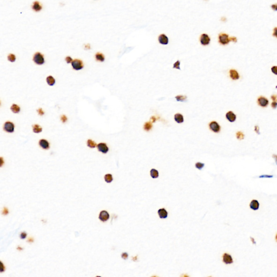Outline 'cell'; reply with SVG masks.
Wrapping results in <instances>:
<instances>
[{
  "label": "cell",
  "instance_id": "cell-1",
  "mask_svg": "<svg viewBox=\"0 0 277 277\" xmlns=\"http://www.w3.org/2000/svg\"><path fill=\"white\" fill-rule=\"evenodd\" d=\"M33 60L37 65H42L45 62L44 56L40 52H37L34 55Z\"/></svg>",
  "mask_w": 277,
  "mask_h": 277
},
{
  "label": "cell",
  "instance_id": "cell-2",
  "mask_svg": "<svg viewBox=\"0 0 277 277\" xmlns=\"http://www.w3.org/2000/svg\"><path fill=\"white\" fill-rule=\"evenodd\" d=\"M218 41L220 44L224 46L228 45L229 42H231L228 35L224 33L219 34Z\"/></svg>",
  "mask_w": 277,
  "mask_h": 277
},
{
  "label": "cell",
  "instance_id": "cell-3",
  "mask_svg": "<svg viewBox=\"0 0 277 277\" xmlns=\"http://www.w3.org/2000/svg\"><path fill=\"white\" fill-rule=\"evenodd\" d=\"M72 66L75 71H80L84 67L83 62L82 60L79 59H75L72 61Z\"/></svg>",
  "mask_w": 277,
  "mask_h": 277
},
{
  "label": "cell",
  "instance_id": "cell-4",
  "mask_svg": "<svg viewBox=\"0 0 277 277\" xmlns=\"http://www.w3.org/2000/svg\"><path fill=\"white\" fill-rule=\"evenodd\" d=\"M3 129L7 133H13L15 130V125L12 122L7 121L4 124Z\"/></svg>",
  "mask_w": 277,
  "mask_h": 277
},
{
  "label": "cell",
  "instance_id": "cell-5",
  "mask_svg": "<svg viewBox=\"0 0 277 277\" xmlns=\"http://www.w3.org/2000/svg\"><path fill=\"white\" fill-rule=\"evenodd\" d=\"M200 43L203 46H207L211 42V38L207 34H202L200 36Z\"/></svg>",
  "mask_w": 277,
  "mask_h": 277
},
{
  "label": "cell",
  "instance_id": "cell-6",
  "mask_svg": "<svg viewBox=\"0 0 277 277\" xmlns=\"http://www.w3.org/2000/svg\"><path fill=\"white\" fill-rule=\"evenodd\" d=\"M98 150L99 151H100L103 154H106L109 151V148L107 146L106 143L101 142L97 145Z\"/></svg>",
  "mask_w": 277,
  "mask_h": 277
},
{
  "label": "cell",
  "instance_id": "cell-7",
  "mask_svg": "<svg viewBox=\"0 0 277 277\" xmlns=\"http://www.w3.org/2000/svg\"><path fill=\"white\" fill-rule=\"evenodd\" d=\"M209 127L210 129L214 133H219L221 129L220 125L216 121H212L211 123H209Z\"/></svg>",
  "mask_w": 277,
  "mask_h": 277
},
{
  "label": "cell",
  "instance_id": "cell-8",
  "mask_svg": "<svg viewBox=\"0 0 277 277\" xmlns=\"http://www.w3.org/2000/svg\"><path fill=\"white\" fill-rule=\"evenodd\" d=\"M109 214L106 211H102L99 214V219L102 222H106L109 219Z\"/></svg>",
  "mask_w": 277,
  "mask_h": 277
},
{
  "label": "cell",
  "instance_id": "cell-9",
  "mask_svg": "<svg viewBox=\"0 0 277 277\" xmlns=\"http://www.w3.org/2000/svg\"><path fill=\"white\" fill-rule=\"evenodd\" d=\"M39 144L40 146L43 150H48L50 148V144H49V142L48 140L44 139L40 140Z\"/></svg>",
  "mask_w": 277,
  "mask_h": 277
},
{
  "label": "cell",
  "instance_id": "cell-10",
  "mask_svg": "<svg viewBox=\"0 0 277 277\" xmlns=\"http://www.w3.org/2000/svg\"><path fill=\"white\" fill-rule=\"evenodd\" d=\"M258 103L262 107H266L269 103V101L266 98L263 97H259L258 99Z\"/></svg>",
  "mask_w": 277,
  "mask_h": 277
},
{
  "label": "cell",
  "instance_id": "cell-11",
  "mask_svg": "<svg viewBox=\"0 0 277 277\" xmlns=\"http://www.w3.org/2000/svg\"><path fill=\"white\" fill-rule=\"evenodd\" d=\"M158 41L160 44L164 45H167L169 42L168 37L164 34L160 35L158 37Z\"/></svg>",
  "mask_w": 277,
  "mask_h": 277
},
{
  "label": "cell",
  "instance_id": "cell-12",
  "mask_svg": "<svg viewBox=\"0 0 277 277\" xmlns=\"http://www.w3.org/2000/svg\"><path fill=\"white\" fill-rule=\"evenodd\" d=\"M223 260L226 264H231L233 262L232 256L228 253H224L223 256Z\"/></svg>",
  "mask_w": 277,
  "mask_h": 277
},
{
  "label": "cell",
  "instance_id": "cell-13",
  "mask_svg": "<svg viewBox=\"0 0 277 277\" xmlns=\"http://www.w3.org/2000/svg\"><path fill=\"white\" fill-rule=\"evenodd\" d=\"M226 117L227 120L231 122H234L236 120V118H237L235 114L232 111L227 112L226 114Z\"/></svg>",
  "mask_w": 277,
  "mask_h": 277
},
{
  "label": "cell",
  "instance_id": "cell-14",
  "mask_svg": "<svg viewBox=\"0 0 277 277\" xmlns=\"http://www.w3.org/2000/svg\"><path fill=\"white\" fill-rule=\"evenodd\" d=\"M229 75H230V77H231V78L233 80H238L240 77L239 74L238 72L234 69L230 70Z\"/></svg>",
  "mask_w": 277,
  "mask_h": 277
},
{
  "label": "cell",
  "instance_id": "cell-15",
  "mask_svg": "<svg viewBox=\"0 0 277 277\" xmlns=\"http://www.w3.org/2000/svg\"><path fill=\"white\" fill-rule=\"evenodd\" d=\"M157 213L161 219H166L168 216V212L165 208H161L158 210Z\"/></svg>",
  "mask_w": 277,
  "mask_h": 277
},
{
  "label": "cell",
  "instance_id": "cell-16",
  "mask_svg": "<svg viewBox=\"0 0 277 277\" xmlns=\"http://www.w3.org/2000/svg\"><path fill=\"white\" fill-rule=\"evenodd\" d=\"M250 207L253 210H254V211L258 210L259 208V203L258 202V201L256 200H252V201L250 202Z\"/></svg>",
  "mask_w": 277,
  "mask_h": 277
},
{
  "label": "cell",
  "instance_id": "cell-17",
  "mask_svg": "<svg viewBox=\"0 0 277 277\" xmlns=\"http://www.w3.org/2000/svg\"><path fill=\"white\" fill-rule=\"evenodd\" d=\"M32 9H33V10H34L35 11H36V12H38V11H40V10H42V5L40 4V2H39L38 1H35L33 5H32Z\"/></svg>",
  "mask_w": 277,
  "mask_h": 277
},
{
  "label": "cell",
  "instance_id": "cell-18",
  "mask_svg": "<svg viewBox=\"0 0 277 277\" xmlns=\"http://www.w3.org/2000/svg\"><path fill=\"white\" fill-rule=\"evenodd\" d=\"M174 120L178 124H181L184 121V119H183L182 115L180 113H177L176 114H175Z\"/></svg>",
  "mask_w": 277,
  "mask_h": 277
},
{
  "label": "cell",
  "instance_id": "cell-19",
  "mask_svg": "<svg viewBox=\"0 0 277 277\" xmlns=\"http://www.w3.org/2000/svg\"><path fill=\"white\" fill-rule=\"evenodd\" d=\"M10 110H11V112H13L14 113L17 114V113H19L20 111H21V108L20 107L19 105L14 103L11 105V106L10 107Z\"/></svg>",
  "mask_w": 277,
  "mask_h": 277
},
{
  "label": "cell",
  "instance_id": "cell-20",
  "mask_svg": "<svg viewBox=\"0 0 277 277\" xmlns=\"http://www.w3.org/2000/svg\"><path fill=\"white\" fill-rule=\"evenodd\" d=\"M46 81L47 84L50 86H54L55 84V82H56V81H55L54 77L51 75L48 76L46 78Z\"/></svg>",
  "mask_w": 277,
  "mask_h": 277
},
{
  "label": "cell",
  "instance_id": "cell-21",
  "mask_svg": "<svg viewBox=\"0 0 277 277\" xmlns=\"http://www.w3.org/2000/svg\"><path fill=\"white\" fill-rule=\"evenodd\" d=\"M95 59L97 61H99V62H104V61L105 60V57L104 55L101 53V52H97V54H95Z\"/></svg>",
  "mask_w": 277,
  "mask_h": 277
},
{
  "label": "cell",
  "instance_id": "cell-22",
  "mask_svg": "<svg viewBox=\"0 0 277 277\" xmlns=\"http://www.w3.org/2000/svg\"><path fill=\"white\" fill-rule=\"evenodd\" d=\"M32 127H33V132L35 133H40L42 132V128L41 127V126H40L39 125L37 124L33 125Z\"/></svg>",
  "mask_w": 277,
  "mask_h": 277
},
{
  "label": "cell",
  "instance_id": "cell-23",
  "mask_svg": "<svg viewBox=\"0 0 277 277\" xmlns=\"http://www.w3.org/2000/svg\"><path fill=\"white\" fill-rule=\"evenodd\" d=\"M87 146L90 148H94L97 147V144L95 141L92 140V139H88L87 142Z\"/></svg>",
  "mask_w": 277,
  "mask_h": 277
},
{
  "label": "cell",
  "instance_id": "cell-24",
  "mask_svg": "<svg viewBox=\"0 0 277 277\" xmlns=\"http://www.w3.org/2000/svg\"><path fill=\"white\" fill-rule=\"evenodd\" d=\"M151 176L153 179H156L159 176L158 171L156 170L155 169H151L150 172Z\"/></svg>",
  "mask_w": 277,
  "mask_h": 277
},
{
  "label": "cell",
  "instance_id": "cell-25",
  "mask_svg": "<svg viewBox=\"0 0 277 277\" xmlns=\"http://www.w3.org/2000/svg\"><path fill=\"white\" fill-rule=\"evenodd\" d=\"M113 180V176L112 174H107L105 175L104 176V180L107 183H110Z\"/></svg>",
  "mask_w": 277,
  "mask_h": 277
},
{
  "label": "cell",
  "instance_id": "cell-26",
  "mask_svg": "<svg viewBox=\"0 0 277 277\" xmlns=\"http://www.w3.org/2000/svg\"><path fill=\"white\" fill-rule=\"evenodd\" d=\"M8 60L11 62H14L16 61V56L13 54H9L8 55Z\"/></svg>",
  "mask_w": 277,
  "mask_h": 277
},
{
  "label": "cell",
  "instance_id": "cell-27",
  "mask_svg": "<svg viewBox=\"0 0 277 277\" xmlns=\"http://www.w3.org/2000/svg\"><path fill=\"white\" fill-rule=\"evenodd\" d=\"M152 127H153L152 124H151V122H146V124L144 125V129H145V130L148 131V130H151V128H152Z\"/></svg>",
  "mask_w": 277,
  "mask_h": 277
},
{
  "label": "cell",
  "instance_id": "cell-28",
  "mask_svg": "<svg viewBox=\"0 0 277 277\" xmlns=\"http://www.w3.org/2000/svg\"><path fill=\"white\" fill-rule=\"evenodd\" d=\"M176 100L177 101H181V102H183L186 100V99H187V97H186V96H183V95H177L176 97Z\"/></svg>",
  "mask_w": 277,
  "mask_h": 277
},
{
  "label": "cell",
  "instance_id": "cell-29",
  "mask_svg": "<svg viewBox=\"0 0 277 277\" xmlns=\"http://www.w3.org/2000/svg\"><path fill=\"white\" fill-rule=\"evenodd\" d=\"M204 166H205V164H204L203 163H201V162H197L195 164V167L199 170H201V169L204 167Z\"/></svg>",
  "mask_w": 277,
  "mask_h": 277
},
{
  "label": "cell",
  "instance_id": "cell-30",
  "mask_svg": "<svg viewBox=\"0 0 277 277\" xmlns=\"http://www.w3.org/2000/svg\"><path fill=\"white\" fill-rule=\"evenodd\" d=\"M237 138L239 140H243L244 138V134L241 132H238L237 133Z\"/></svg>",
  "mask_w": 277,
  "mask_h": 277
},
{
  "label": "cell",
  "instance_id": "cell-31",
  "mask_svg": "<svg viewBox=\"0 0 277 277\" xmlns=\"http://www.w3.org/2000/svg\"><path fill=\"white\" fill-rule=\"evenodd\" d=\"M180 62L179 61L177 60L176 62H175L173 65V68H176L177 69H179L180 70Z\"/></svg>",
  "mask_w": 277,
  "mask_h": 277
},
{
  "label": "cell",
  "instance_id": "cell-32",
  "mask_svg": "<svg viewBox=\"0 0 277 277\" xmlns=\"http://www.w3.org/2000/svg\"><path fill=\"white\" fill-rule=\"evenodd\" d=\"M61 120L63 123H65V122H66L67 121V116L66 115H62L61 116Z\"/></svg>",
  "mask_w": 277,
  "mask_h": 277
},
{
  "label": "cell",
  "instance_id": "cell-33",
  "mask_svg": "<svg viewBox=\"0 0 277 277\" xmlns=\"http://www.w3.org/2000/svg\"><path fill=\"white\" fill-rule=\"evenodd\" d=\"M65 60L66 61V62L67 63H72V61H73L72 59V58L71 56H67L65 59Z\"/></svg>",
  "mask_w": 277,
  "mask_h": 277
},
{
  "label": "cell",
  "instance_id": "cell-34",
  "mask_svg": "<svg viewBox=\"0 0 277 277\" xmlns=\"http://www.w3.org/2000/svg\"><path fill=\"white\" fill-rule=\"evenodd\" d=\"M271 71H272L273 73L277 75V66H273L271 68Z\"/></svg>",
  "mask_w": 277,
  "mask_h": 277
},
{
  "label": "cell",
  "instance_id": "cell-35",
  "mask_svg": "<svg viewBox=\"0 0 277 277\" xmlns=\"http://www.w3.org/2000/svg\"><path fill=\"white\" fill-rule=\"evenodd\" d=\"M272 35L273 36L277 38V27H275L273 29V33Z\"/></svg>",
  "mask_w": 277,
  "mask_h": 277
},
{
  "label": "cell",
  "instance_id": "cell-36",
  "mask_svg": "<svg viewBox=\"0 0 277 277\" xmlns=\"http://www.w3.org/2000/svg\"><path fill=\"white\" fill-rule=\"evenodd\" d=\"M27 233H26L25 232H23V233H21V235H20V237H21V239H25L26 238V237H27Z\"/></svg>",
  "mask_w": 277,
  "mask_h": 277
},
{
  "label": "cell",
  "instance_id": "cell-37",
  "mask_svg": "<svg viewBox=\"0 0 277 277\" xmlns=\"http://www.w3.org/2000/svg\"><path fill=\"white\" fill-rule=\"evenodd\" d=\"M229 39H230V41H231L234 42H237V39L236 37H234V36L230 37Z\"/></svg>",
  "mask_w": 277,
  "mask_h": 277
},
{
  "label": "cell",
  "instance_id": "cell-38",
  "mask_svg": "<svg viewBox=\"0 0 277 277\" xmlns=\"http://www.w3.org/2000/svg\"><path fill=\"white\" fill-rule=\"evenodd\" d=\"M121 256H122V258H123L124 259H125V260H126V259H127L128 256V254H127V253L125 252V253H122Z\"/></svg>",
  "mask_w": 277,
  "mask_h": 277
},
{
  "label": "cell",
  "instance_id": "cell-39",
  "mask_svg": "<svg viewBox=\"0 0 277 277\" xmlns=\"http://www.w3.org/2000/svg\"><path fill=\"white\" fill-rule=\"evenodd\" d=\"M271 8H272L273 10L277 11V4H272V5H271Z\"/></svg>",
  "mask_w": 277,
  "mask_h": 277
},
{
  "label": "cell",
  "instance_id": "cell-40",
  "mask_svg": "<svg viewBox=\"0 0 277 277\" xmlns=\"http://www.w3.org/2000/svg\"><path fill=\"white\" fill-rule=\"evenodd\" d=\"M271 106H272V108H276L277 107V102L276 101H273L272 102V103H271Z\"/></svg>",
  "mask_w": 277,
  "mask_h": 277
},
{
  "label": "cell",
  "instance_id": "cell-41",
  "mask_svg": "<svg viewBox=\"0 0 277 277\" xmlns=\"http://www.w3.org/2000/svg\"><path fill=\"white\" fill-rule=\"evenodd\" d=\"M37 112H38V113H39V114L40 115H43V114H44V112H43V110H42V108H39V109L37 110Z\"/></svg>",
  "mask_w": 277,
  "mask_h": 277
},
{
  "label": "cell",
  "instance_id": "cell-42",
  "mask_svg": "<svg viewBox=\"0 0 277 277\" xmlns=\"http://www.w3.org/2000/svg\"><path fill=\"white\" fill-rule=\"evenodd\" d=\"M271 99H272V100L273 101H277V96L276 95H273L272 96H271Z\"/></svg>",
  "mask_w": 277,
  "mask_h": 277
},
{
  "label": "cell",
  "instance_id": "cell-43",
  "mask_svg": "<svg viewBox=\"0 0 277 277\" xmlns=\"http://www.w3.org/2000/svg\"><path fill=\"white\" fill-rule=\"evenodd\" d=\"M273 157H274V158L275 159L276 162V164H277V155H273Z\"/></svg>",
  "mask_w": 277,
  "mask_h": 277
},
{
  "label": "cell",
  "instance_id": "cell-44",
  "mask_svg": "<svg viewBox=\"0 0 277 277\" xmlns=\"http://www.w3.org/2000/svg\"><path fill=\"white\" fill-rule=\"evenodd\" d=\"M255 130L256 132H257V133L259 132V127H258V126H256V127H255Z\"/></svg>",
  "mask_w": 277,
  "mask_h": 277
},
{
  "label": "cell",
  "instance_id": "cell-45",
  "mask_svg": "<svg viewBox=\"0 0 277 277\" xmlns=\"http://www.w3.org/2000/svg\"><path fill=\"white\" fill-rule=\"evenodd\" d=\"M276 241H277V235H276Z\"/></svg>",
  "mask_w": 277,
  "mask_h": 277
}]
</instances>
